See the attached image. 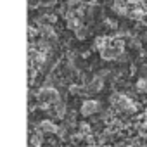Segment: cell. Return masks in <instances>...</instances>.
<instances>
[{"instance_id":"cell-3","label":"cell","mask_w":147,"mask_h":147,"mask_svg":"<svg viewBox=\"0 0 147 147\" xmlns=\"http://www.w3.org/2000/svg\"><path fill=\"white\" fill-rule=\"evenodd\" d=\"M104 83H106L104 78H100V76H94L92 82L87 83V88H88L90 94H97V92H100V90L104 88Z\"/></svg>"},{"instance_id":"cell-4","label":"cell","mask_w":147,"mask_h":147,"mask_svg":"<svg viewBox=\"0 0 147 147\" xmlns=\"http://www.w3.org/2000/svg\"><path fill=\"white\" fill-rule=\"evenodd\" d=\"M73 33H75V36L78 38V40H87V36L88 35H92V30H90V26H87V24H80L75 31H73Z\"/></svg>"},{"instance_id":"cell-5","label":"cell","mask_w":147,"mask_h":147,"mask_svg":"<svg viewBox=\"0 0 147 147\" xmlns=\"http://www.w3.org/2000/svg\"><path fill=\"white\" fill-rule=\"evenodd\" d=\"M28 7H30V11H35L38 7H42V0H28Z\"/></svg>"},{"instance_id":"cell-1","label":"cell","mask_w":147,"mask_h":147,"mask_svg":"<svg viewBox=\"0 0 147 147\" xmlns=\"http://www.w3.org/2000/svg\"><path fill=\"white\" fill-rule=\"evenodd\" d=\"M100 107H102V104H100L99 100L87 99V100H83V102H82V106H80V114H82V116H85V118H90V116L99 114Z\"/></svg>"},{"instance_id":"cell-2","label":"cell","mask_w":147,"mask_h":147,"mask_svg":"<svg viewBox=\"0 0 147 147\" xmlns=\"http://www.w3.org/2000/svg\"><path fill=\"white\" fill-rule=\"evenodd\" d=\"M38 131H42V133H57L59 128H57V125H55L54 121H50V119H42V121L38 123Z\"/></svg>"}]
</instances>
